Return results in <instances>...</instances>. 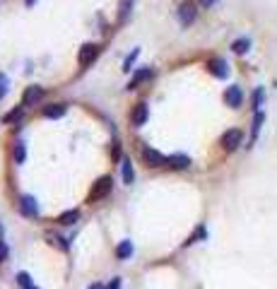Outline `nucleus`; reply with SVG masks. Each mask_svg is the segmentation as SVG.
<instances>
[{"instance_id": "obj_15", "label": "nucleus", "mask_w": 277, "mask_h": 289, "mask_svg": "<svg viewBox=\"0 0 277 289\" xmlns=\"http://www.w3.org/2000/svg\"><path fill=\"white\" fill-rule=\"evenodd\" d=\"M44 116L46 118H60V116H65V104H51V106H46Z\"/></svg>"}, {"instance_id": "obj_12", "label": "nucleus", "mask_w": 277, "mask_h": 289, "mask_svg": "<svg viewBox=\"0 0 277 289\" xmlns=\"http://www.w3.org/2000/svg\"><path fill=\"white\" fill-rule=\"evenodd\" d=\"M130 10H133V0H121V5H118V24H126L128 22Z\"/></svg>"}, {"instance_id": "obj_33", "label": "nucleus", "mask_w": 277, "mask_h": 289, "mask_svg": "<svg viewBox=\"0 0 277 289\" xmlns=\"http://www.w3.org/2000/svg\"><path fill=\"white\" fill-rule=\"evenodd\" d=\"M31 289H36V287H31Z\"/></svg>"}, {"instance_id": "obj_22", "label": "nucleus", "mask_w": 277, "mask_h": 289, "mask_svg": "<svg viewBox=\"0 0 277 289\" xmlns=\"http://www.w3.org/2000/svg\"><path fill=\"white\" fill-rule=\"evenodd\" d=\"M205 236H207V231H205V227H198V229H195V234H193V236H191V239L186 241V246H191V243H195L198 239H205Z\"/></svg>"}, {"instance_id": "obj_8", "label": "nucleus", "mask_w": 277, "mask_h": 289, "mask_svg": "<svg viewBox=\"0 0 277 289\" xmlns=\"http://www.w3.org/2000/svg\"><path fill=\"white\" fill-rule=\"evenodd\" d=\"M142 159L147 162V167H162V164H166V157H162L157 149H150V147L142 149Z\"/></svg>"}, {"instance_id": "obj_27", "label": "nucleus", "mask_w": 277, "mask_h": 289, "mask_svg": "<svg viewBox=\"0 0 277 289\" xmlns=\"http://www.w3.org/2000/svg\"><path fill=\"white\" fill-rule=\"evenodd\" d=\"M140 56V51L138 48H135V51H133V53H130V56L126 58V70H130V65H133V63H135V58Z\"/></svg>"}, {"instance_id": "obj_30", "label": "nucleus", "mask_w": 277, "mask_h": 289, "mask_svg": "<svg viewBox=\"0 0 277 289\" xmlns=\"http://www.w3.org/2000/svg\"><path fill=\"white\" fill-rule=\"evenodd\" d=\"M200 2H202V5H205V7H210V5H215V2H217V0H200Z\"/></svg>"}, {"instance_id": "obj_16", "label": "nucleus", "mask_w": 277, "mask_h": 289, "mask_svg": "<svg viewBox=\"0 0 277 289\" xmlns=\"http://www.w3.org/2000/svg\"><path fill=\"white\" fill-rule=\"evenodd\" d=\"M77 217H80V212L77 210H68V212H63L60 217H58V224H73V222H77Z\"/></svg>"}, {"instance_id": "obj_6", "label": "nucleus", "mask_w": 277, "mask_h": 289, "mask_svg": "<svg viewBox=\"0 0 277 289\" xmlns=\"http://www.w3.org/2000/svg\"><path fill=\"white\" fill-rule=\"evenodd\" d=\"M224 101L231 106V109H236V106H241V101H244V92H241V87L231 85L227 92H224Z\"/></svg>"}, {"instance_id": "obj_5", "label": "nucleus", "mask_w": 277, "mask_h": 289, "mask_svg": "<svg viewBox=\"0 0 277 289\" xmlns=\"http://www.w3.org/2000/svg\"><path fill=\"white\" fill-rule=\"evenodd\" d=\"M207 70H210L215 77H220V80H224V77L229 75V65H227L224 58H212V60H207Z\"/></svg>"}, {"instance_id": "obj_4", "label": "nucleus", "mask_w": 277, "mask_h": 289, "mask_svg": "<svg viewBox=\"0 0 277 289\" xmlns=\"http://www.w3.org/2000/svg\"><path fill=\"white\" fill-rule=\"evenodd\" d=\"M99 44H84L82 48H80V65L82 68H87L89 63H94L97 60V56H99Z\"/></svg>"}, {"instance_id": "obj_2", "label": "nucleus", "mask_w": 277, "mask_h": 289, "mask_svg": "<svg viewBox=\"0 0 277 289\" xmlns=\"http://www.w3.org/2000/svg\"><path fill=\"white\" fill-rule=\"evenodd\" d=\"M178 20H181V24H183V27L193 24V20H195V5H193V0H183V2L178 5Z\"/></svg>"}, {"instance_id": "obj_24", "label": "nucleus", "mask_w": 277, "mask_h": 289, "mask_svg": "<svg viewBox=\"0 0 277 289\" xmlns=\"http://www.w3.org/2000/svg\"><path fill=\"white\" fill-rule=\"evenodd\" d=\"M10 256V248H7V243L5 241H0V263H5Z\"/></svg>"}, {"instance_id": "obj_29", "label": "nucleus", "mask_w": 277, "mask_h": 289, "mask_svg": "<svg viewBox=\"0 0 277 289\" xmlns=\"http://www.w3.org/2000/svg\"><path fill=\"white\" fill-rule=\"evenodd\" d=\"M109 289H121V280H113V282H111V287Z\"/></svg>"}, {"instance_id": "obj_17", "label": "nucleus", "mask_w": 277, "mask_h": 289, "mask_svg": "<svg viewBox=\"0 0 277 289\" xmlns=\"http://www.w3.org/2000/svg\"><path fill=\"white\" fill-rule=\"evenodd\" d=\"M150 75H152V70H150V68H142V70H138V72H135V77L130 80V85H128V89H135V87H138L140 82H142V80H147Z\"/></svg>"}, {"instance_id": "obj_31", "label": "nucleus", "mask_w": 277, "mask_h": 289, "mask_svg": "<svg viewBox=\"0 0 277 289\" xmlns=\"http://www.w3.org/2000/svg\"><path fill=\"white\" fill-rule=\"evenodd\" d=\"M87 289H106V287H104V285H97V282H94V285H89Z\"/></svg>"}, {"instance_id": "obj_25", "label": "nucleus", "mask_w": 277, "mask_h": 289, "mask_svg": "<svg viewBox=\"0 0 277 289\" xmlns=\"http://www.w3.org/2000/svg\"><path fill=\"white\" fill-rule=\"evenodd\" d=\"M22 118V109H12L10 114L5 116V120H20Z\"/></svg>"}, {"instance_id": "obj_21", "label": "nucleus", "mask_w": 277, "mask_h": 289, "mask_svg": "<svg viewBox=\"0 0 277 289\" xmlns=\"http://www.w3.org/2000/svg\"><path fill=\"white\" fill-rule=\"evenodd\" d=\"M17 285H20L22 289H31V287H34V282H31V277H29L27 272H20V275H17Z\"/></svg>"}, {"instance_id": "obj_11", "label": "nucleus", "mask_w": 277, "mask_h": 289, "mask_svg": "<svg viewBox=\"0 0 277 289\" xmlns=\"http://www.w3.org/2000/svg\"><path fill=\"white\" fill-rule=\"evenodd\" d=\"M121 173H123V183H133L135 178V171H133V162L130 159H121Z\"/></svg>"}, {"instance_id": "obj_32", "label": "nucleus", "mask_w": 277, "mask_h": 289, "mask_svg": "<svg viewBox=\"0 0 277 289\" xmlns=\"http://www.w3.org/2000/svg\"><path fill=\"white\" fill-rule=\"evenodd\" d=\"M34 2H36V0H25V5H27V7H31Z\"/></svg>"}, {"instance_id": "obj_23", "label": "nucleus", "mask_w": 277, "mask_h": 289, "mask_svg": "<svg viewBox=\"0 0 277 289\" xmlns=\"http://www.w3.org/2000/svg\"><path fill=\"white\" fill-rule=\"evenodd\" d=\"M49 241H51V243H55V246H58V248H60V251H68V243H65V241H63V239H60V236H49Z\"/></svg>"}, {"instance_id": "obj_20", "label": "nucleus", "mask_w": 277, "mask_h": 289, "mask_svg": "<svg viewBox=\"0 0 277 289\" xmlns=\"http://www.w3.org/2000/svg\"><path fill=\"white\" fill-rule=\"evenodd\" d=\"M25 157H27L25 143H17V144H15V162H17V164H22V162H25Z\"/></svg>"}, {"instance_id": "obj_18", "label": "nucleus", "mask_w": 277, "mask_h": 289, "mask_svg": "<svg viewBox=\"0 0 277 289\" xmlns=\"http://www.w3.org/2000/svg\"><path fill=\"white\" fill-rule=\"evenodd\" d=\"M249 48H251V41H249V39H236V41L231 44V51H234V53H246Z\"/></svg>"}, {"instance_id": "obj_14", "label": "nucleus", "mask_w": 277, "mask_h": 289, "mask_svg": "<svg viewBox=\"0 0 277 289\" xmlns=\"http://www.w3.org/2000/svg\"><path fill=\"white\" fill-rule=\"evenodd\" d=\"M116 256L121 260L130 258V256H133V243H130V241H121V243L116 246Z\"/></svg>"}, {"instance_id": "obj_1", "label": "nucleus", "mask_w": 277, "mask_h": 289, "mask_svg": "<svg viewBox=\"0 0 277 289\" xmlns=\"http://www.w3.org/2000/svg\"><path fill=\"white\" fill-rule=\"evenodd\" d=\"M111 186H113L111 176H101V178L92 186V191H89V202H99L101 198H106L111 193Z\"/></svg>"}, {"instance_id": "obj_7", "label": "nucleus", "mask_w": 277, "mask_h": 289, "mask_svg": "<svg viewBox=\"0 0 277 289\" xmlns=\"http://www.w3.org/2000/svg\"><path fill=\"white\" fill-rule=\"evenodd\" d=\"M41 96H44V89L36 85H31L25 89V96H22V106H31V104H36V101H41Z\"/></svg>"}, {"instance_id": "obj_26", "label": "nucleus", "mask_w": 277, "mask_h": 289, "mask_svg": "<svg viewBox=\"0 0 277 289\" xmlns=\"http://www.w3.org/2000/svg\"><path fill=\"white\" fill-rule=\"evenodd\" d=\"M260 101H263V87H258L255 94H253V104H255V109L260 106Z\"/></svg>"}, {"instance_id": "obj_3", "label": "nucleus", "mask_w": 277, "mask_h": 289, "mask_svg": "<svg viewBox=\"0 0 277 289\" xmlns=\"http://www.w3.org/2000/svg\"><path fill=\"white\" fill-rule=\"evenodd\" d=\"M241 140H244V133L241 130H227L224 135H222V147L227 149V152H231V149H236L239 144H241Z\"/></svg>"}, {"instance_id": "obj_10", "label": "nucleus", "mask_w": 277, "mask_h": 289, "mask_svg": "<svg viewBox=\"0 0 277 289\" xmlns=\"http://www.w3.org/2000/svg\"><path fill=\"white\" fill-rule=\"evenodd\" d=\"M188 164H191V159L186 154H171V157H166V167H171V169H186Z\"/></svg>"}, {"instance_id": "obj_13", "label": "nucleus", "mask_w": 277, "mask_h": 289, "mask_svg": "<svg viewBox=\"0 0 277 289\" xmlns=\"http://www.w3.org/2000/svg\"><path fill=\"white\" fill-rule=\"evenodd\" d=\"M147 120V104H138L133 111V125H145Z\"/></svg>"}, {"instance_id": "obj_19", "label": "nucleus", "mask_w": 277, "mask_h": 289, "mask_svg": "<svg viewBox=\"0 0 277 289\" xmlns=\"http://www.w3.org/2000/svg\"><path fill=\"white\" fill-rule=\"evenodd\" d=\"M263 120H265V114L263 111H255V118H253V140L258 138V133H260V125H263Z\"/></svg>"}, {"instance_id": "obj_9", "label": "nucleus", "mask_w": 277, "mask_h": 289, "mask_svg": "<svg viewBox=\"0 0 277 289\" xmlns=\"http://www.w3.org/2000/svg\"><path fill=\"white\" fill-rule=\"evenodd\" d=\"M20 210H22V215H27V217H36V215H39V205H36V200H34L31 195H22Z\"/></svg>"}, {"instance_id": "obj_28", "label": "nucleus", "mask_w": 277, "mask_h": 289, "mask_svg": "<svg viewBox=\"0 0 277 289\" xmlns=\"http://www.w3.org/2000/svg\"><path fill=\"white\" fill-rule=\"evenodd\" d=\"M7 94V80H5V75L0 72V99Z\"/></svg>"}]
</instances>
